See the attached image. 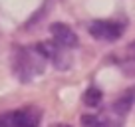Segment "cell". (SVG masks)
<instances>
[{"mask_svg":"<svg viewBox=\"0 0 135 127\" xmlns=\"http://www.w3.org/2000/svg\"><path fill=\"white\" fill-rule=\"evenodd\" d=\"M135 103V87L127 89L97 113H85L81 115V125L84 127H123L131 107Z\"/></svg>","mask_w":135,"mask_h":127,"instance_id":"6da1fadb","label":"cell"},{"mask_svg":"<svg viewBox=\"0 0 135 127\" xmlns=\"http://www.w3.org/2000/svg\"><path fill=\"white\" fill-rule=\"evenodd\" d=\"M46 64H48V58L38 44L16 48L12 54V68L20 81H32L34 77L44 74Z\"/></svg>","mask_w":135,"mask_h":127,"instance_id":"7a4b0ae2","label":"cell"},{"mask_svg":"<svg viewBox=\"0 0 135 127\" xmlns=\"http://www.w3.org/2000/svg\"><path fill=\"white\" fill-rule=\"evenodd\" d=\"M40 119H42V109L30 105L2 113L0 127H40Z\"/></svg>","mask_w":135,"mask_h":127,"instance_id":"3957f363","label":"cell"},{"mask_svg":"<svg viewBox=\"0 0 135 127\" xmlns=\"http://www.w3.org/2000/svg\"><path fill=\"white\" fill-rule=\"evenodd\" d=\"M125 24L119 20H93L89 24V34L101 42H115L123 36Z\"/></svg>","mask_w":135,"mask_h":127,"instance_id":"277c9868","label":"cell"},{"mask_svg":"<svg viewBox=\"0 0 135 127\" xmlns=\"http://www.w3.org/2000/svg\"><path fill=\"white\" fill-rule=\"evenodd\" d=\"M50 32H52V40L58 42L60 46L68 48V50H74L78 46V36L68 24H62V22H56V24L50 26Z\"/></svg>","mask_w":135,"mask_h":127,"instance_id":"5b68a950","label":"cell"},{"mask_svg":"<svg viewBox=\"0 0 135 127\" xmlns=\"http://www.w3.org/2000/svg\"><path fill=\"white\" fill-rule=\"evenodd\" d=\"M101 99H103V93H101L99 87H95V85H91V87L85 89L84 93V103L88 107H97L101 103Z\"/></svg>","mask_w":135,"mask_h":127,"instance_id":"8992f818","label":"cell"},{"mask_svg":"<svg viewBox=\"0 0 135 127\" xmlns=\"http://www.w3.org/2000/svg\"><path fill=\"white\" fill-rule=\"evenodd\" d=\"M119 66H123L127 74H135V42H131L129 46H127L125 56H123Z\"/></svg>","mask_w":135,"mask_h":127,"instance_id":"52a82bcc","label":"cell"},{"mask_svg":"<svg viewBox=\"0 0 135 127\" xmlns=\"http://www.w3.org/2000/svg\"><path fill=\"white\" fill-rule=\"evenodd\" d=\"M54 127H72V125H68V123H58V125H54Z\"/></svg>","mask_w":135,"mask_h":127,"instance_id":"ba28073f","label":"cell"}]
</instances>
